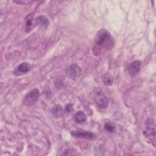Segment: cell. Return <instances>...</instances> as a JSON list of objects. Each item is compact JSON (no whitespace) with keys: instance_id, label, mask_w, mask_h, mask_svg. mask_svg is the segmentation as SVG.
<instances>
[{"instance_id":"5","label":"cell","mask_w":156,"mask_h":156,"mask_svg":"<svg viewBox=\"0 0 156 156\" xmlns=\"http://www.w3.org/2000/svg\"><path fill=\"white\" fill-rule=\"evenodd\" d=\"M71 134L72 136L76 138H85L88 140H93L96 137L94 133L87 130H74L71 132Z\"/></svg>"},{"instance_id":"11","label":"cell","mask_w":156,"mask_h":156,"mask_svg":"<svg viewBox=\"0 0 156 156\" xmlns=\"http://www.w3.org/2000/svg\"><path fill=\"white\" fill-rule=\"evenodd\" d=\"M74 120L79 124L84 122L87 120V116L83 112L79 111L74 115Z\"/></svg>"},{"instance_id":"6","label":"cell","mask_w":156,"mask_h":156,"mask_svg":"<svg viewBox=\"0 0 156 156\" xmlns=\"http://www.w3.org/2000/svg\"><path fill=\"white\" fill-rule=\"evenodd\" d=\"M81 73V69L77 64L71 65L68 69L66 74L67 76L71 79H76L80 76Z\"/></svg>"},{"instance_id":"14","label":"cell","mask_w":156,"mask_h":156,"mask_svg":"<svg viewBox=\"0 0 156 156\" xmlns=\"http://www.w3.org/2000/svg\"><path fill=\"white\" fill-rule=\"evenodd\" d=\"M104 129L109 133H113L116 130L115 126L111 122H105L104 126Z\"/></svg>"},{"instance_id":"1","label":"cell","mask_w":156,"mask_h":156,"mask_svg":"<svg viewBox=\"0 0 156 156\" xmlns=\"http://www.w3.org/2000/svg\"><path fill=\"white\" fill-rule=\"evenodd\" d=\"M95 44L92 49V53L96 56L100 55L104 51L112 49L114 41L110 34L106 29L99 30L95 37Z\"/></svg>"},{"instance_id":"9","label":"cell","mask_w":156,"mask_h":156,"mask_svg":"<svg viewBox=\"0 0 156 156\" xmlns=\"http://www.w3.org/2000/svg\"><path fill=\"white\" fill-rule=\"evenodd\" d=\"M30 66L28 63H26V62L22 63L16 68V70L14 72V74L16 75H20V74L26 73L30 70Z\"/></svg>"},{"instance_id":"12","label":"cell","mask_w":156,"mask_h":156,"mask_svg":"<svg viewBox=\"0 0 156 156\" xmlns=\"http://www.w3.org/2000/svg\"><path fill=\"white\" fill-rule=\"evenodd\" d=\"M49 21L48 18L43 15H40L38 16L35 20V24L40 25L43 27H47L49 25Z\"/></svg>"},{"instance_id":"15","label":"cell","mask_w":156,"mask_h":156,"mask_svg":"<svg viewBox=\"0 0 156 156\" xmlns=\"http://www.w3.org/2000/svg\"><path fill=\"white\" fill-rule=\"evenodd\" d=\"M73 110V105L72 104H68L66 105V107H65L66 112L69 113V112H72Z\"/></svg>"},{"instance_id":"7","label":"cell","mask_w":156,"mask_h":156,"mask_svg":"<svg viewBox=\"0 0 156 156\" xmlns=\"http://www.w3.org/2000/svg\"><path fill=\"white\" fill-rule=\"evenodd\" d=\"M141 62L140 60H135L132 62L129 66V73L131 76H135L140 70Z\"/></svg>"},{"instance_id":"10","label":"cell","mask_w":156,"mask_h":156,"mask_svg":"<svg viewBox=\"0 0 156 156\" xmlns=\"http://www.w3.org/2000/svg\"><path fill=\"white\" fill-rule=\"evenodd\" d=\"M52 115L55 118H59L63 114V108L60 104H56L52 108L51 110Z\"/></svg>"},{"instance_id":"8","label":"cell","mask_w":156,"mask_h":156,"mask_svg":"<svg viewBox=\"0 0 156 156\" xmlns=\"http://www.w3.org/2000/svg\"><path fill=\"white\" fill-rule=\"evenodd\" d=\"M34 13H31L27 15V16L25 18V26L27 32H30L32 28L34 27Z\"/></svg>"},{"instance_id":"2","label":"cell","mask_w":156,"mask_h":156,"mask_svg":"<svg viewBox=\"0 0 156 156\" xmlns=\"http://www.w3.org/2000/svg\"><path fill=\"white\" fill-rule=\"evenodd\" d=\"M94 100L98 107L101 108H107L108 100L100 88H96L94 90Z\"/></svg>"},{"instance_id":"4","label":"cell","mask_w":156,"mask_h":156,"mask_svg":"<svg viewBox=\"0 0 156 156\" xmlns=\"http://www.w3.org/2000/svg\"><path fill=\"white\" fill-rule=\"evenodd\" d=\"M40 96V91L35 88L29 92L25 96L23 100V104L27 106H31L35 104Z\"/></svg>"},{"instance_id":"3","label":"cell","mask_w":156,"mask_h":156,"mask_svg":"<svg viewBox=\"0 0 156 156\" xmlns=\"http://www.w3.org/2000/svg\"><path fill=\"white\" fill-rule=\"evenodd\" d=\"M146 129L143 131V134L148 141L154 146H155V129L152 127L151 119H149L146 122Z\"/></svg>"},{"instance_id":"13","label":"cell","mask_w":156,"mask_h":156,"mask_svg":"<svg viewBox=\"0 0 156 156\" xmlns=\"http://www.w3.org/2000/svg\"><path fill=\"white\" fill-rule=\"evenodd\" d=\"M102 80L104 83L106 85H112L113 82V79L111 74L106 73L102 76Z\"/></svg>"}]
</instances>
